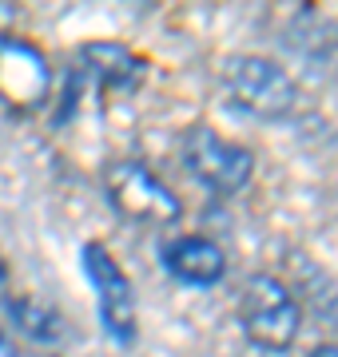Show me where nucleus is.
Returning a JSON list of instances; mask_svg holds the SVG:
<instances>
[{"instance_id":"obj_7","label":"nucleus","mask_w":338,"mask_h":357,"mask_svg":"<svg viewBox=\"0 0 338 357\" xmlns=\"http://www.w3.org/2000/svg\"><path fill=\"white\" fill-rule=\"evenodd\" d=\"M84 84V91L100 88V91H131L143 84L147 76V60L140 52L124 48V44H112V40H96V44H84L76 52V68H72Z\"/></svg>"},{"instance_id":"obj_4","label":"nucleus","mask_w":338,"mask_h":357,"mask_svg":"<svg viewBox=\"0 0 338 357\" xmlns=\"http://www.w3.org/2000/svg\"><path fill=\"white\" fill-rule=\"evenodd\" d=\"M179 159L187 167V175L196 178L199 187H207L211 195H243L255 178V155L251 147L227 139L211 128H187L179 143Z\"/></svg>"},{"instance_id":"obj_11","label":"nucleus","mask_w":338,"mask_h":357,"mask_svg":"<svg viewBox=\"0 0 338 357\" xmlns=\"http://www.w3.org/2000/svg\"><path fill=\"white\" fill-rule=\"evenodd\" d=\"M307 306H311L326 326H338V282L318 266H314V278L307 274Z\"/></svg>"},{"instance_id":"obj_10","label":"nucleus","mask_w":338,"mask_h":357,"mask_svg":"<svg viewBox=\"0 0 338 357\" xmlns=\"http://www.w3.org/2000/svg\"><path fill=\"white\" fill-rule=\"evenodd\" d=\"M291 52H299L307 60H326L330 52L338 48V24L330 16H323L318 8H299L283 24V36H279Z\"/></svg>"},{"instance_id":"obj_12","label":"nucleus","mask_w":338,"mask_h":357,"mask_svg":"<svg viewBox=\"0 0 338 357\" xmlns=\"http://www.w3.org/2000/svg\"><path fill=\"white\" fill-rule=\"evenodd\" d=\"M307 357H338V345L335 342H323V345H314Z\"/></svg>"},{"instance_id":"obj_3","label":"nucleus","mask_w":338,"mask_h":357,"mask_svg":"<svg viewBox=\"0 0 338 357\" xmlns=\"http://www.w3.org/2000/svg\"><path fill=\"white\" fill-rule=\"evenodd\" d=\"M104 195L116 215L135 227H171L183 215L175 191L140 159H112L104 167Z\"/></svg>"},{"instance_id":"obj_6","label":"nucleus","mask_w":338,"mask_h":357,"mask_svg":"<svg viewBox=\"0 0 338 357\" xmlns=\"http://www.w3.org/2000/svg\"><path fill=\"white\" fill-rule=\"evenodd\" d=\"M52 96L48 56L13 32H0V103L8 112H40Z\"/></svg>"},{"instance_id":"obj_13","label":"nucleus","mask_w":338,"mask_h":357,"mask_svg":"<svg viewBox=\"0 0 338 357\" xmlns=\"http://www.w3.org/2000/svg\"><path fill=\"white\" fill-rule=\"evenodd\" d=\"M0 357H16V345L8 342V337H4V333H0Z\"/></svg>"},{"instance_id":"obj_8","label":"nucleus","mask_w":338,"mask_h":357,"mask_svg":"<svg viewBox=\"0 0 338 357\" xmlns=\"http://www.w3.org/2000/svg\"><path fill=\"white\" fill-rule=\"evenodd\" d=\"M159 262L183 286H215L227 274V255L207 234H175L159 246Z\"/></svg>"},{"instance_id":"obj_14","label":"nucleus","mask_w":338,"mask_h":357,"mask_svg":"<svg viewBox=\"0 0 338 357\" xmlns=\"http://www.w3.org/2000/svg\"><path fill=\"white\" fill-rule=\"evenodd\" d=\"M4 278H8V266H4V258H0V286H4Z\"/></svg>"},{"instance_id":"obj_2","label":"nucleus","mask_w":338,"mask_h":357,"mask_svg":"<svg viewBox=\"0 0 338 357\" xmlns=\"http://www.w3.org/2000/svg\"><path fill=\"white\" fill-rule=\"evenodd\" d=\"M239 326L251 345L286 354L302 330V302L279 274H251L239 294Z\"/></svg>"},{"instance_id":"obj_9","label":"nucleus","mask_w":338,"mask_h":357,"mask_svg":"<svg viewBox=\"0 0 338 357\" xmlns=\"http://www.w3.org/2000/svg\"><path fill=\"white\" fill-rule=\"evenodd\" d=\"M4 314H8V321H16V330L24 333L28 342H40V345H64L68 333H72L60 310L40 302V298H28V294L4 298Z\"/></svg>"},{"instance_id":"obj_5","label":"nucleus","mask_w":338,"mask_h":357,"mask_svg":"<svg viewBox=\"0 0 338 357\" xmlns=\"http://www.w3.org/2000/svg\"><path fill=\"white\" fill-rule=\"evenodd\" d=\"M84 274H88L91 290H96V310H100V326L116 345L135 342V290L131 278L119 270V262L112 258V250L100 243L84 246Z\"/></svg>"},{"instance_id":"obj_1","label":"nucleus","mask_w":338,"mask_h":357,"mask_svg":"<svg viewBox=\"0 0 338 357\" xmlns=\"http://www.w3.org/2000/svg\"><path fill=\"white\" fill-rule=\"evenodd\" d=\"M219 84L227 91L231 107L255 119H286L299 107V84L279 60L255 56V52H235L219 64Z\"/></svg>"},{"instance_id":"obj_15","label":"nucleus","mask_w":338,"mask_h":357,"mask_svg":"<svg viewBox=\"0 0 338 357\" xmlns=\"http://www.w3.org/2000/svg\"><path fill=\"white\" fill-rule=\"evenodd\" d=\"M8 16H13V8H4V4H0V20H8Z\"/></svg>"}]
</instances>
